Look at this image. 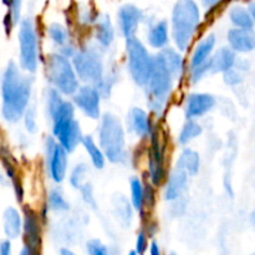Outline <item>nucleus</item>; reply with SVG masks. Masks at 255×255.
Masks as SVG:
<instances>
[{"label": "nucleus", "instance_id": "f257e3e1", "mask_svg": "<svg viewBox=\"0 0 255 255\" xmlns=\"http://www.w3.org/2000/svg\"><path fill=\"white\" fill-rule=\"evenodd\" d=\"M31 76L21 74L14 61H10L1 75V116L9 124H15L22 119L29 106L32 91Z\"/></svg>", "mask_w": 255, "mask_h": 255}, {"label": "nucleus", "instance_id": "f03ea898", "mask_svg": "<svg viewBox=\"0 0 255 255\" xmlns=\"http://www.w3.org/2000/svg\"><path fill=\"white\" fill-rule=\"evenodd\" d=\"M46 109L52 121V136L57 143L67 152H74L81 143L82 132L77 120H75L74 104L62 99L57 90H47Z\"/></svg>", "mask_w": 255, "mask_h": 255}, {"label": "nucleus", "instance_id": "7ed1b4c3", "mask_svg": "<svg viewBox=\"0 0 255 255\" xmlns=\"http://www.w3.org/2000/svg\"><path fill=\"white\" fill-rule=\"evenodd\" d=\"M201 21L199 7L194 0H178L172 11V37L179 51H186Z\"/></svg>", "mask_w": 255, "mask_h": 255}, {"label": "nucleus", "instance_id": "20e7f679", "mask_svg": "<svg viewBox=\"0 0 255 255\" xmlns=\"http://www.w3.org/2000/svg\"><path fill=\"white\" fill-rule=\"evenodd\" d=\"M173 80L158 52L156 56L152 57L151 74L146 85L148 90V107L154 115H161L164 111L173 89Z\"/></svg>", "mask_w": 255, "mask_h": 255}, {"label": "nucleus", "instance_id": "39448f33", "mask_svg": "<svg viewBox=\"0 0 255 255\" xmlns=\"http://www.w3.org/2000/svg\"><path fill=\"white\" fill-rule=\"evenodd\" d=\"M100 146L105 158L111 163H122L126 159V137L121 121L115 115L102 116L100 125Z\"/></svg>", "mask_w": 255, "mask_h": 255}, {"label": "nucleus", "instance_id": "423d86ee", "mask_svg": "<svg viewBox=\"0 0 255 255\" xmlns=\"http://www.w3.org/2000/svg\"><path fill=\"white\" fill-rule=\"evenodd\" d=\"M46 76L51 86L61 95L72 96L80 87L71 61L61 54H51L47 57Z\"/></svg>", "mask_w": 255, "mask_h": 255}, {"label": "nucleus", "instance_id": "0eeeda50", "mask_svg": "<svg viewBox=\"0 0 255 255\" xmlns=\"http://www.w3.org/2000/svg\"><path fill=\"white\" fill-rule=\"evenodd\" d=\"M128 71L134 84L139 87H146L152 67V56L144 47L141 40L136 36L126 39Z\"/></svg>", "mask_w": 255, "mask_h": 255}, {"label": "nucleus", "instance_id": "6e6552de", "mask_svg": "<svg viewBox=\"0 0 255 255\" xmlns=\"http://www.w3.org/2000/svg\"><path fill=\"white\" fill-rule=\"evenodd\" d=\"M72 67L77 79L87 82V85L96 86L104 79V62L99 52L91 47L75 51L72 55Z\"/></svg>", "mask_w": 255, "mask_h": 255}, {"label": "nucleus", "instance_id": "1a4fd4ad", "mask_svg": "<svg viewBox=\"0 0 255 255\" xmlns=\"http://www.w3.org/2000/svg\"><path fill=\"white\" fill-rule=\"evenodd\" d=\"M20 22L19 45H20V66L24 71L34 74L39 62V44L37 32L32 19L25 17Z\"/></svg>", "mask_w": 255, "mask_h": 255}, {"label": "nucleus", "instance_id": "9d476101", "mask_svg": "<svg viewBox=\"0 0 255 255\" xmlns=\"http://www.w3.org/2000/svg\"><path fill=\"white\" fill-rule=\"evenodd\" d=\"M45 156L51 179L55 183H61L67 172V152L57 143L54 137H49L45 142Z\"/></svg>", "mask_w": 255, "mask_h": 255}, {"label": "nucleus", "instance_id": "9b49d317", "mask_svg": "<svg viewBox=\"0 0 255 255\" xmlns=\"http://www.w3.org/2000/svg\"><path fill=\"white\" fill-rule=\"evenodd\" d=\"M151 147L148 154V173L153 186H161L164 181V148L158 132H151Z\"/></svg>", "mask_w": 255, "mask_h": 255}, {"label": "nucleus", "instance_id": "f8f14e48", "mask_svg": "<svg viewBox=\"0 0 255 255\" xmlns=\"http://www.w3.org/2000/svg\"><path fill=\"white\" fill-rule=\"evenodd\" d=\"M74 104L84 112L85 115L92 120H97L101 116V95L97 91V89L92 85H85L80 86L72 95Z\"/></svg>", "mask_w": 255, "mask_h": 255}, {"label": "nucleus", "instance_id": "ddd939ff", "mask_svg": "<svg viewBox=\"0 0 255 255\" xmlns=\"http://www.w3.org/2000/svg\"><path fill=\"white\" fill-rule=\"evenodd\" d=\"M22 229H24L25 246L29 248L30 253L31 255H40V252H41V229H40L37 214L29 207L24 208Z\"/></svg>", "mask_w": 255, "mask_h": 255}, {"label": "nucleus", "instance_id": "4468645a", "mask_svg": "<svg viewBox=\"0 0 255 255\" xmlns=\"http://www.w3.org/2000/svg\"><path fill=\"white\" fill-rule=\"evenodd\" d=\"M216 106V97L211 94H192L187 99L186 112L187 120H194L204 116Z\"/></svg>", "mask_w": 255, "mask_h": 255}, {"label": "nucleus", "instance_id": "2eb2a0df", "mask_svg": "<svg viewBox=\"0 0 255 255\" xmlns=\"http://www.w3.org/2000/svg\"><path fill=\"white\" fill-rule=\"evenodd\" d=\"M143 19V14L137 6L132 4H126L119 10V24L125 39L134 36L139 22Z\"/></svg>", "mask_w": 255, "mask_h": 255}, {"label": "nucleus", "instance_id": "dca6fc26", "mask_svg": "<svg viewBox=\"0 0 255 255\" xmlns=\"http://www.w3.org/2000/svg\"><path fill=\"white\" fill-rule=\"evenodd\" d=\"M228 42L234 52H251L255 47L253 30L233 27L228 31Z\"/></svg>", "mask_w": 255, "mask_h": 255}, {"label": "nucleus", "instance_id": "f3484780", "mask_svg": "<svg viewBox=\"0 0 255 255\" xmlns=\"http://www.w3.org/2000/svg\"><path fill=\"white\" fill-rule=\"evenodd\" d=\"M237 61V55L231 47H221L216 54L208 59L209 74H223L227 70L232 69Z\"/></svg>", "mask_w": 255, "mask_h": 255}, {"label": "nucleus", "instance_id": "a211bd4d", "mask_svg": "<svg viewBox=\"0 0 255 255\" xmlns=\"http://www.w3.org/2000/svg\"><path fill=\"white\" fill-rule=\"evenodd\" d=\"M188 174L178 168H174L168 177L164 191V199L168 202L177 201L186 189L188 183Z\"/></svg>", "mask_w": 255, "mask_h": 255}, {"label": "nucleus", "instance_id": "6ab92c4d", "mask_svg": "<svg viewBox=\"0 0 255 255\" xmlns=\"http://www.w3.org/2000/svg\"><path fill=\"white\" fill-rule=\"evenodd\" d=\"M128 125L131 131L138 137L143 138L151 134L152 126L148 115L139 107H133L128 115Z\"/></svg>", "mask_w": 255, "mask_h": 255}, {"label": "nucleus", "instance_id": "aec40b11", "mask_svg": "<svg viewBox=\"0 0 255 255\" xmlns=\"http://www.w3.org/2000/svg\"><path fill=\"white\" fill-rule=\"evenodd\" d=\"M2 227L7 239H16L21 234L22 219L19 211L14 207H7L2 214Z\"/></svg>", "mask_w": 255, "mask_h": 255}, {"label": "nucleus", "instance_id": "412c9836", "mask_svg": "<svg viewBox=\"0 0 255 255\" xmlns=\"http://www.w3.org/2000/svg\"><path fill=\"white\" fill-rule=\"evenodd\" d=\"M176 168L186 172L191 177L196 176L201 168V157L198 152L191 148H184L179 154Z\"/></svg>", "mask_w": 255, "mask_h": 255}, {"label": "nucleus", "instance_id": "4be33fe9", "mask_svg": "<svg viewBox=\"0 0 255 255\" xmlns=\"http://www.w3.org/2000/svg\"><path fill=\"white\" fill-rule=\"evenodd\" d=\"M216 42L217 39L214 35H209V36H207L206 39H203L199 42L198 46L194 50L193 55H192L191 69H194V67L204 64L211 57L212 52H213L214 47H216Z\"/></svg>", "mask_w": 255, "mask_h": 255}, {"label": "nucleus", "instance_id": "5701e85b", "mask_svg": "<svg viewBox=\"0 0 255 255\" xmlns=\"http://www.w3.org/2000/svg\"><path fill=\"white\" fill-rule=\"evenodd\" d=\"M95 37L102 47H109L112 44L115 39V29L109 15H101L97 19Z\"/></svg>", "mask_w": 255, "mask_h": 255}, {"label": "nucleus", "instance_id": "b1692460", "mask_svg": "<svg viewBox=\"0 0 255 255\" xmlns=\"http://www.w3.org/2000/svg\"><path fill=\"white\" fill-rule=\"evenodd\" d=\"M148 39L149 45L154 49L162 50L168 44V22L166 20L156 22L152 25L148 30Z\"/></svg>", "mask_w": 255, "mask_h": 255}, {"label": "nucleus", "instance_id": "393cba45", "mask_svg": "<svg viewBox=\"0 0 255 255\" xmlns=\"http://www.w3.org/2000/svg\"><path fill=\"white\" fill-rule=\"evenodd\" d=\"M159 55L163 59L164 64H166L167 69L171 72L173 79H179L183 72V59H182L181 54L177 50L172 49V47H163L159 52Z\"/></svg>", "mask_w": 255, "mask_h": 255}, {"label": "nucleus", "instance_id": "a878e982", "mask_svg": "<svg viewBox=\"0 0 255 255\" xmlns=\"http://www.w3.org/2000/svg\"><path fill=\"white\" fill-rule=\"evenodd\" d=\"M229 19L233 22L234 26L239 29L253 30L254 27V17H252L248 10L241 5H234L229 10Z\"/></svg>", "mask_w": 255, "mask_h": 255}, {"label": "nucleus", "instance_id": "bb28decb", "mask_svg": "<svg viewBox=\"0 0 255 255\" xmlns=\"http://www.w3.org/2000/svg\"><path fill=\"white\" fill-rule=\"evenodd\" d=\"M81 143L82 146H84V148L87 151V153H89L90 159H91L95 168H104L105 163H106V158H105V154L104 152H102V149L97 146L96 142L94 141V138H92L91 136H82Z\"/></svg>", "mask_w": 255, "mask_h": 255}, {"label": "nucleus", "instance_id": "cd10ccee", "mask_svg": "<svg viewBox=\"0 0 255 255\" xmlns=\"http://www.w3.org/2000/svg\"><path fill=\"white\" fill-rule=\"evenodd\" d=\"M114 208L115 214H116L117 219L122 223V226L128 227L132 221V209L128 201L121 194H117L114 198Z\"/></svg>", "mask_w": 255, "mask_h": 255}, {"label": "nucleus", "instance_id": "c85d7f7f", "mask_svg": "<svg viewBox=\"0 0 255 255\" xmlns=\"http://www.w3.org/2000/svg\"><path fill=\"white\" fill-rule=\"evenodd\" d=\"M202 132H203V128H202V126L198 122H196L194 120H188V121L183 125L181 132H179V143H181L182 146H186L189 142L193 141L194 138L201 136Z\"/></svg>", "mask_w": 255, "mask_h": 255}, {"label": "nucleus", "instance_id": "c756f323", "mask_svg": "<svg viewBox=\"0 0 255 255\" xmlns=\"http://www.w3.org/2000/svg\"><path fill=\"white\" fill-rule=\"evenodd\" d=\"M131 187V204L136 211H142L144 204V188L138 177H132L129 181Z\"/></svg>", "mask_w": 255, "mask_h": 255}, {"label": "nucleus", "instance_id": "7c9ffc66", "mask_svg": "<svg viewBox=\"0 0 255 255\" xmlns=\"http://www.w3.org/2000/svg\"><path fill=\"white\" fill-rule=\"evenodd\" d=\"M87 177H89V166L86 163L76 164L70 176V184L75 189L80 191L81 187L87 183Z\"/></svg>", "mask_w": 255, "mask_h": 255}, {"label": "nucleus", "instance_id": "2f4dec72", "mask_svg": "<svg viewBox=\"0 0 255 255\" xmlns=\"http://www.w3.org/2000/svg\"><path fill=\"white\" fill-rule=\"evenodd\" d=\"M47 204H49V208L55 212H65L69 211L70 208L69 203L65 199L64 193H62V191L60 188H54L50 191L49 198H47Z\"/></svg>", "mask_w": 255, "mask_h": 255}, {"label": "nucleus", "instance_id": "473e14b6", "mask_svg": "<svg viewBox=\"0 0 255 255\" xmlns=\"http://www.w3.org/2000/svg\"><path fill=\"white\" fill-rule=\"evenodd\" d=\"M47 34L55 45H59L62 47L69 42V32H67L66 27L62 26L61 24L54 22V24L50 25L49 29H47Z\"/></svg>", "mask_w": 255, "mask_h": 255}, {"label": "nucleus", "instance_id": "72a5a7b5", "mask_svg": "<svg viewBox=\"0 0 255 255\" xmlns=\"http://www.w3.org/2000/svg\"><path fill=\"white\" fill-rule=\"evenodd\" d=\"M7 5H9V14H7L5 21H9V24H7V29H6L7 35H9L12 25L17 24V22L20 21L22 0H7Z\"/></svg>", "mask_w": 255, "mask_h": 255}, {"label": "nucleus", "instance_id": "f704fd0d", "mask_svg": "<svg viewBox=\"0 0 255 255\" xmlns=\"http://www.w3.org/2000/svg\"><path fill=\"white\" fill-rule=\"evenodd\" d=\"M24 124L25 128H26L27 132L30 133H35L37 131V124H36V112H35L34 106H27L26 110H25L24 115Z\"/></svg>", "mask_w": 255, "mask_h": 255}, {"label": "nucleus", "instance_id": "c9c22d12", "mask_svg": "<svg viewBox=\"0 0 255 255\" xmlns=\"http://www.w3.org/2000/svg\"><path fill=\"white\" fill-rule=\"evenodd\" d=\"M86 251L89 255H110L109 247L100 239H90L86 243Z\"/></svg>", "mask_w": 255, "mask_h": 255}, {"label": "nucleus", "instance_id": "e433bc0d", "mask_svg": "<svg viewBox=\"0 0 255 255\" xmlns=\"http://www.w3.org/2000/svg\"><path fill=\"white\" fill-rule=\"evenodd\" d=\"M224 74V82H226L227 85H229V86H236V85H239L242 84V82L244 81V77L243 75L241 74V71H239L237 67H232V69L227 70L226 72H223Z\"/></svg>", "mask_w": 255, "mask_h": 255}, {"label": "nucleus", "instance_id": "4c0bfd02", "mask_svg": "<svg viewBox=\"0 0 255 255\" xmlns=\"http://www.w3.org/2000/svg\"><path fill=\"white\" fill-rule=\"evenodd\" d=\"M80 192H81L84 201L86 202L87 204H90L92 208H96V202H95V197H94V188H92V186L89 183V182L81 187Z\"/></svg>", "mask_w": 255, "mask_h": 255}, {"label": "nucleus", "instance_id": "58836bf2", "mask_svg": "<svg viewBox=\"0 0 255 255\" xmlns=\"http://www.w3.org/2000/svg\"><path fill=\"white\" fill-rule=\"evenodd\" d=\"M147 249V236L141 232L136 239V253L142 255Z\"/></svg>", "mask_w": 255, "mask_h": 255}, {"label": "nucleus", "instance_id": "ea45409f", "mask_svg": "<svg viewBox=\"0 0 255 255\" xmlns=\"http://www.w3.org/2000/svg\"><path fill=\"white\" fill-rule=\"evenodd\" d=\"M0 255H11V243L10 239L0 242Z\"/></svg>", "mask_w": 255, "mask_h": 255}, {"label": "nucleus", "instance_id": "a19ab883", "mask_svg": "<svg viewBox=\"0 0 255 255\" xmlns=\"http://www.w3.org/2000/svg\"><path fill=\"white\" fill-rule=\"evenodd\" d=\"M149 255H161L157 242H152L151 243V247H149Z\"/></svg>", "mask_w": 255, "mask_h": 255}, {"label": "nucleus", "instance_id": "79ce46f5", "mask_svg": "<svg viewBox=\"0 0 255 255\" xmlns=\"http://www.w3.org/2000/svg\"><path fill=\"white\" fill-rule=\"evenodd\" d=\"M254 7H255V4H254V1H251L249 2V5H248V12L249 14H251V16L252 17H255V10H254Z\"/></svg>", "mask_w": 255, "mask_h": 255}, {"label": "nucleus", "instance_id": "37998d69", "mask_svg": "<svg viewBox=\"0 0 255 255\" xmlns=\"http://www.w3.org/2000/svg\"><path fill=\"white\" fill-rule=\"evenodd\" d=\"M60 255H76L74 253V252H71L70 249H66V248H62L61 251H60Z\"/></svg>", "mask_w": 255, "mask_h": 255}, {"label": "nucleus", "instance_id": "c03bdc74", "mask_svg": "<svg viewBox=\"0 0 255 255\" xmlns=\"http://www.w3.org/2000/svg\"><path fill=\"white\" fill-rule=\"evenodd\" d=\"M202 1H203V4L206 5V6H212V5L217 4L219 0H202Z\"/></svg>", "mask_w": 255, "mask_h": 255}, {"label": "nucleus", "instance_id": "a18cd8bd", "mask_svg": "<svg viewBox=\"0 0 255 255\" xmlns=\"http://www.w3.org/2000/svg\"><path fill=\"white\" fill-rule=\"evenodd\" d=\"M19 255H31V253H30L29 248H27L26 246H24V247H22V249H21V251H20Z\"/></svg>", "mask_w": 255, "mask_h": 255}, {"label": "nucleus", "instance_id": "49530a36", "mask_svg": "<svg viewBox=\"0 0 255 255\" xmlns=\"http://www.w3.org/2000/svg\"><path fill=\"white\" fill-rule=\"evenodd\" d=\"M128 255H138V254L136 253V251H132V252H129Z\"/></svg>", "mask_w": 255, "mask_h": 255}, {"label": "nucleus", "instance_id": "de8ad7c7", "mask_svg": "<svg viewBox=\"0 0 255 255\" xmlns=\"http://www.w3.org/2000/svg\"><path fill=\"white\" fill-rule=\"evenodd\" d=\"M169 255H178V254H176V253H171Z\"/></svg>", "mask_w": 255, "mask_h": 255}]
</instances>
